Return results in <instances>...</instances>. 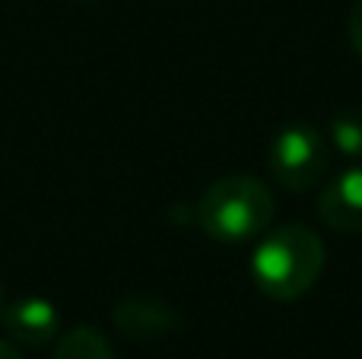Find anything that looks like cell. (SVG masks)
<instances>
[{
	"mask_svg": "<svg viewBox=\"0 0 362 359\" xmlns=\"http://www.w3.org/2000/svg\"><path fill=\"white\" fill-rule=\"evenodd\" d=\"M0 359H23V353H19L13 343H6V341H0Z\"/></svg>",
	"mask_w": 362,
	"mask_h": 359,
	"instance_id": "30bf717a",
	"label": "cell"
},
{
	"mask_svg": "<svg viewBox=\"0 0 362 359\" xmlns=\"http://www.w3.org/2000/svg\"><path fill=\"white\" fill-rule=\"evenodd\" d=\"M331 153L334 150L327 143V134H321L318 127L305 124V121H293V124L280 127L276 137L270 140L267 172L280 188L305 194L327 175Z\"/></svg>",
	"mask_w": 362,
	"mask_h": 359,
	"instance_id": "3957f363",
	"label": "cell"
},
{
	"mask_svg": "<svg viewBox=\"0 0 362 359\" xmlns=\"http://www.w3.org/2000/svg\"><path fill=\"white\" fill-rule=\"evenodd\" d=\"M327 143L350 163H362V108H344L327 124Z\"/></svg>",
	"mask_w": 362,
	"mask_h": 359,
	"instance_id": "52a82bcc",
	"label": "cell"
},
{
	"mask_svg": "<svg viewBox=\"0 0 362 359\" xmlns=\"http://www.w3.org/2000/svg\"><path fill=\"white\" fill-rule=\"evenodd\" d=\"M346 35H350V45L356 48V54L362 57V0L350 6V16H346Z\"/></svg>",
	"mask_w": 362,
	"mask_h": 359,
	"instance_id": "9c48e42d",
	"label": "cell"
},
{
	"mask_svg": "<svg viewBox=\"0 0 362 359\" xmlns=\"http://www.w3.org/2000/svg\"><path fill=\"white\" fill-rule=\"evenodd\" d=\"M276 213L270 188L255 175L216 178L197 201V223L216 242H245L261 235Z\"/></svg>",
	"mask_w": 362,
	"mask_h": 359,
	"instance_id": "7a4b0ae2",
	"label": "cell"
},
{
	"mask_svg": "<svg viewBox=\"0 0 362 359\" xmlns=\"http://www.w3.org/2000/svg\"><path fill=\"white\" fill-rule=\"evenodd\" d=\"M318 216L327 229L346 235L362 233V163H353L321 188Z\"/></svg>",
	"mask_w": 362,
	"mask_h": 359,
	"instance_id": "277c9868",
	"label": "cell"
},
{
	"mask_svg": "<svg viewBox=\"0 0 362 359\" xmlns=\"http://www.w3.org/2000/svg\"><path fill=\"white\" fill-rule=\"evenodd\" d=\"M4 328L10 331L13 341L29 343V347H42V343L54 341L57 334V309L42 296H29V299H16V302L4 305Z\"/></svg>",
	"mask_w": 362,
	"mask_h": 359,
	"instance_id": "8992f818",
	"label": "cell"
},
{
	"mask_svg": "<svg viewBox=\"0 0 362 359\" xmlns=\"http://www.w3.org/2000/svg\"><path fill=\"white\" fill-rule=\"evenodd\" d=\"M0 318H4V290H0Z\"/></svg>",
	"mask_w": 362,
	"mask_h": 359,
	"instance_id": "8fae6325",
	"label": "cell"
},
{
	"mask_svg": "<svg viewBox=\"0 0 362 359\" xmlns=\"http://www.w3.org/2000/svg\"><path fill=\"white\" fill-rule=\"evenodd\" d=\"M178 309L156 296H127L115 305V328L131 341H159L178 331Z\"/></svg>",
	"mask_w": 362,
	"mask_h": 359,
	"instance_id": "5b68a950",
	"label": "cell"
},
{
	"mask_svg": "<svg viewBox=\"0 0 362 359\" xmlns=\"http://www.w3.org/2000/svg\"><path fill=\"white\" fill-rule=\"evenodd\" d=\"M54 359H115V350H112V343L105 341V334L80 324V328L67 331V334L57 341Z\"/></svg>",
	"mask_w": 362,
	"mask_h": 359,
	"instance_id": "ba28073f",
	"label": "cell"
},
{
	"mask_svg": "<svg viewBox=\"0 0 362 359\" xmlns=\"http://www.w3.org/2000/svg\"><path fill=\"white\" fill-rule=\"evenodd\" d=\"M325 267V242L305 223H289L257 242L251 254V280L274 302L305 296Z\"/></svg>",
	"mask_w": 362,
	"mask_h": 359,
	"instance_id": "6da1fadb",
	"label": "cell"
}]
</instances>
